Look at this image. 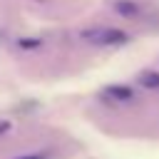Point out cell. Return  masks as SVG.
Here are the masks:
<instances>
[{"label":"cell","instance_id":"6da1fadb","mask_svg":"<svg viewBox=\"0 0 159 159\" xmlns=\"http://www.w3.org/2000/svg\"><path fill=\"white\" fill-rule=\"evenodd\" d=\"M80 37L89 45H99V47H112V45H124L127 42V32L117 30V27H87L80 30Z\"/></svg>","mask_w":159,"mask_h":159},{"label":"cell","instance_id":"7a4b0ae2","mask_svg":"<svg viewBox=\"0 0 159 159\" xmlns=\"http://www.w3.org/2000/svg\"><path fill=\"white\" fill-rule=\"evenodd\" d=\"M102 94H104V99H112V102H129L134 97V89L127 84H109L102 89Z\"/></svg>","mask_w":159,"mask_h":159},{"label":"cell","instance_id":"3957f363","mask_svg":"<svg viewBox=\"0 0 159 159\" xmlns=\"http://www.w3.org/2000/svg\"><path fill=\"white\" fill-rule=\"evenodd\" d=\"M114 10L124 17H134L139 12V7L134 5V0H114Z\"/></svg>","mask_w":159,"mask_h":159},{"label":"cell","instance_id":"277c9868","mask_svg":"<svg viewBox=\"0 0 159 159\" xmlns=\"http://www.w3.org/2000/svg\"><path fill=\"white\" fill-rule=\"evenodd\" d=\"M139 84L147 87V89H159V72H142L139 75Z\"/></svg>","mask_w":159,"mask_h":159},{"label":"cell","instance_id":"5b68a950","mask_svg":"<svg viewBox=\"0 0 159 159\" xmlns=\"http://www.w3.org/2000/svg\"><path fill=\"white\" fill-rule=\"evenodd\" d=\"M15 159H52V152H27V154L15 157Z\"/></svg>","mask_w":159,"mask_h":159},{"label":"cell","instance_id":"8992f818","mask_svg":"<svg viewBox=\"0 0 159 159\" xmlns=\"http://www.w3.org/2000/svg\"><path fill=\"white\" fill-rule=\"evenodd\" d=\"M7 129H10V122H7V119H5V122H0V134H5Z\"/></svg>","mask_w":159,"mask_h":159},{"label":"cell","instance_id":"52a82bcc","mask_svg":"<svg viewBox=\"0 0 159 159\" xmlns=\"http://www.w3.org/2000/svg\"><path fill=\"white\" fill-rule=\"evenodd\" d=\"M40 2H42V0H40Z\"/></svg>","mask_w":159,"mask_h":159}]
</instances>
